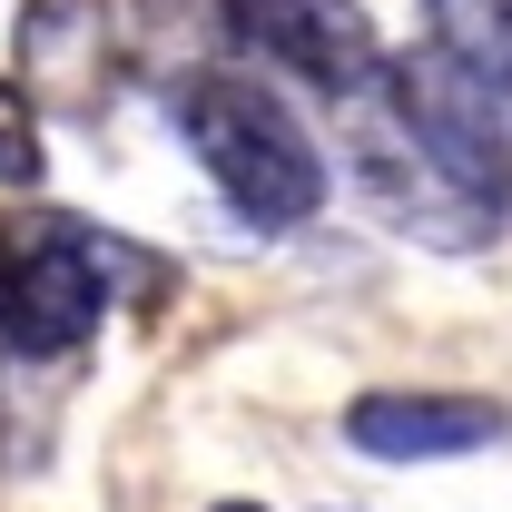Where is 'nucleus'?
<instances>
[{
    "instance_id": "obj_5",
    "label": "nucleus",
    "mask_w": 512,
    "mask_h": 512,
    "mask_svg": "<svg viewBox=\"0 0 512 512\" xmlns=\"http://www.w3.org/2000/svg\"><path fill=\"white\" fill-rule=\"evenodd\" d=\"M503 434H512V404H493V394H404V384H384V394L345 404V444L375 453V463H453V453H483Z\"/></svg>"
},
{
    "instance_id": "obj_9",
    "label": "nucleus",
    "mask_w": 512,
    "mask_h": 512,
    "mask_svg": "<svg viewBox=\"0 0 512 512\" xmlns=\"http://www.w3.org/2000/svg\"><path fill=\"white\" fill-rule=\"evenodd\" d=\"M128 10L178 50H227V0H128Z\"/></svg>"
},
{
    "instance_id": "obj_4",
    "label": "nucleus",
    "mask_w": 512,
    "mask_h": 512,
    "mask_svg": "<svg viewBox=\"0 0 512 512\" xmlns=\"http://www.w3.org/2000/svg\"><path fill=\"white\" fill-rule=\"evenodd\" d=\"M109 325V266L89 247V227H50L40 247H20L0 286V345L10 355H69Z\"/></svg>"
},
{
    "instance_id": "obj_8",
    "label": "nucleus",
    "mask_w": 512,
    "mask_h": 512,
    "mask_svg": "<svg viewBox=\"0 0 512 512\" xmlns=\"http://www.w3.org/2000/svg\"><path fill=\"white\" fill-rule=\"evenodd\" d=\"M50 178V148H40V119H30V89L0 79V188H40Z\"/></svg>"
},
{
    "instance_id": "obj_7",
    "label": "nucleus",
    "mask_w": 512,
    "mask_h": 512,
    "mask_svg": "<svg viewBox=\"0 0 512 512\" xmlns=\"http://www.w3.org/2000/svg\"><path fill=\"white\" fill-rule=\"evenodd\" d=\"M79 40H99V0H30L20 10V69L69 60Z\"/></svg>"
},
{
    "instance_id": "obj_3",
    "label": "nucleus",
    "mask_w": 512,
    "mask_h": 512,
    "mask_svg": "<svg viewBox=\"0 0 512 512\" xmlns=\"http://www.w3.org/2000/svg\"><path fill=\"white\" fill-rule=\"evenodd\" d=\"M227 50L286 69L325 99H355L394 60L375 40V20H365V0H227Z\"/></svg>"
},
{
    "instance_id": "obj_6",
    "label": "nucleus",
    "mask_w": 512,
    "mask_h": 512,
    "mask_svg": "<svg viewBox=\"0 0 512 512\" xmlns=\"http://www.w3.org/2000/svg\"><path fill=\"white\" fill-rule=\"evenodd\" d=\"M424 40L473 79L512 89V0H424Z\"/></svg>"
},
{
    "instance_id": "obj_1",
    "label": "nucleus",
    "mask_w": 512,
    "mask_h": 512,
    "mask_svg": "<svg viewBox=\"0 0 512 512\" xmlns=\"http://www.w3.org/2000/svg\"><path fill=\"white\" fill-rule=\"evenodd\" d=\"M168 119L188 138V158L217 178V197L247 217L256 237L306 227L335 188L316 128L286 109V89H266L256 69H178L168 79Z\"/></svg>"
},
{
    "instance_id": "obj_2",
    "label": "nucleus",
    "mask_w": 512,
    "mask_h": 512,
    "mask_svg": "<svg viewBox=\"0 0 512 512\" xmlns=\"http://www.w3.org/2000/svg\"><path fill=\"white\" fill-rule=\"evenodd\" d=\"M384 89H394V109H404V128H414L424 168H434V178H444L483 227H503V217H512L503 89H493V79H473L463 60H444L434 40H424V50H404V60H384Z\"/></svg>"
},
{
    "instance_id": "obj_11",
    "label": "nucleus",
    "mask_w": 512,
    "mask_h": 512,
    "mask_svg": "<svg viewBox=\"0 0 512 512\" xmlns=\"http://www.w3.org/2000/svg\"><path fill=\"white\" fill-rule=\"evenodd\" d=\"M207 512H266V503H207Z\"/></svg>"
},
{
    "instance_id": "obj_10",
    "label": "nucleus",
    "mask_w": 512,
    "mask_h": 512,
    "mask_svg": "<svg viewBox=\"0 0 512 512\" xmlns=\"http://www.w3.org/2000/svg\"><path fill=\"white\" fill-rule=\"evenodd\" d=\"M10 266H20V237H10V227H0V286H10Z\"/></svg>"
}]
</instances>
